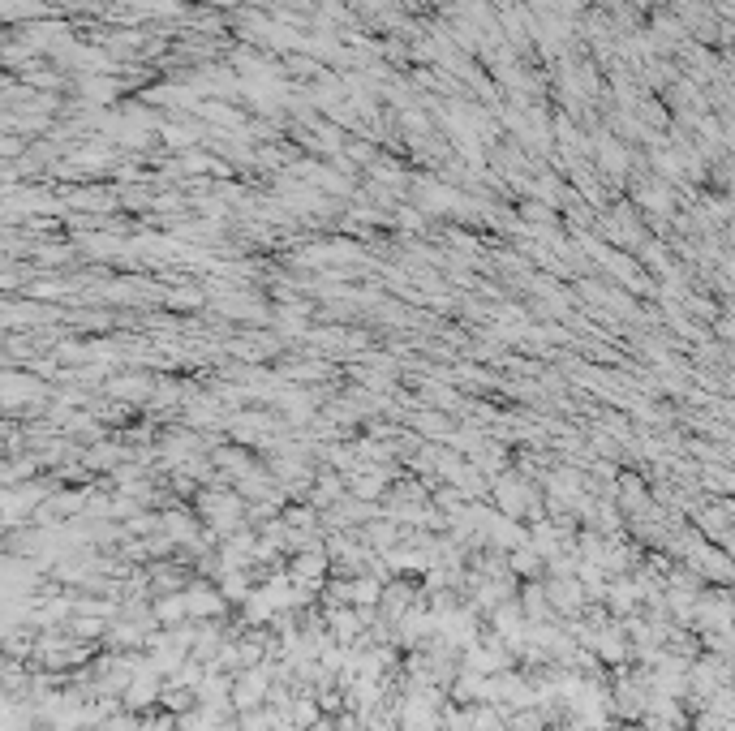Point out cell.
Segmentation results:
<instances>
[{"instance_id": "5b68a950", "label": "cell", "mask_w": 735, "mask_h": 731, "mask_svg": "<svg viewBox=\"0 0 735 731\" xmlns=\"http://www.w3.org/2000/svg\"><path fill=\"white\" fill-rule=\"evenodd\" d=\"M417 598H422V585H417V581H405V577L383 581V594H379V620L396 624L400 615H405Z\"/></svg>"}, {"instance_id": "6da1fadb", "label": "cell", "mask_w": 735, "mask_h": 731, "mask_svg": "<svg viewBox=\"0 0 735 731\" xmlns=\"http://www.w3.org/2000/svg\"><path fill=\"white\" fill-rule=\"evenodd\" d=\"M194 499H198L194 516L203 521V529H211L215 538H224V534H233V529L245 525V499L237 491H224V486H203Z\"/></svg>"}, {"instance_id": "7c38bea8", "label": "cell", "mask_w": 735, "mask_h": 731, "mask_svg": "<svg viewBox=\"0 0 735 731\" xmlns=\"http://www.w3.org/2000/svg\"><path fill=\"white\" fill-rule=\"evenodd\" d=\"M413 426L422 430L426 439H448L452 435V426H448V418H443V413H417Z\"/></svg>"}, {"instance_id": "4fadbf2b", "label": "cell", "mask_w": 735, "mask_h": 731, "mask_svg": "<svg viewBox=\"0 0 735 731\" xmlns=\"http://www.w3.org/2000/svg\"><path fill=\"white\" fill-rule=\"evenodd\" d=\"M331 731H366V727H362V723H357V719H353V714H349V710H344V714H336V727H331Z\"/></svg>"}, {"instance_id": "8992f818", "label": "cell", "mask_w": 735, "mask_h": 731, "mask_svg": "<svg viewBox=\"0 0 735 731\" xmlns=\"http://www.w3.org/2000/svg\"><path fill=\"white\" fill-rule=\"evenodd\" d=\"M331 572V559L323 547H310V551H297L293 559H288V577H293L297 585H310V590H323Z\"/></svg>"}, {"instance_id": "277c9868", "label": "cell", "mask_w": 735, "mask_h": 731, "mask_svg": "<svg viewBox=\"0 0 735 731\" xmlns=\"http://www.w3.org/2000/svg\"><path fill=\"white\" fill-rule=\"evenodd\" d=\"M542 590H546V602H551L555 620H572V615H581L589 602L576 577H542Z\"/></svg>"}, {"instance_id": "52a82bcc", "label": "cell", "mask_w": 735, "mask_h": 731, "mask_svg": "<svg viewBox=\"0 0 735 731\" xmlns=\"http://www.w3.org/2000/svg\"><path fill=\"white\" fill-rule=\"evenodd\" d=\"M503 564H508V572L516 581H538L546 572V559L529 547V542H521V547H512L508 555H503Z\"/></svg>"}, {"instance_id": "ba28073f", "label": "cell", "mask_w": 735, "mask_h": 731, "mask_svg": "<svg viewBox=\"0 0 735 731\" xmlns=\"http://www.w3.org/2000/svg\"><path fill=\"white\" fill-rule=\"evenodd\" d=\"M516 602H521V611H525V620H529V624H546V620H555L551 602H546V590H542V577H538V581H521V594H516Z\"/></svg>"}, {"instance_id": "8fae6325", "label": "cell", "mask_w": 735, "mask_h": 731, "mask_svg": "<svg viewBox=\"0 0 735 731\" xmlns=\"http://www.w3.org/2000/svg\"><path fill=\"white\" fill-rule=\"evenodd\" d=\"M697 482H701V491H714V495H727V491H731V469H727V465H701V473H697Z\"/></svg>"}, {"instance_id": "7a4b0ae2", "label": "cell", "mask_w": 735, "mask_h": 731, "mask_svg": "<svg viewBox=\"0 0 735 731\" xmlns=\"http://www.w3.org/2000/svg\"><path fill=\"white\" fill-rule=\"evenodd\" d=\"M271 676H276V663H271V658H263V663H258V667H237V671H233V688H228V701H233V714L267 706V688H271Z\"/></svg>"}, {"instance_id": "9c48e42d", "label": "cell", "mask_w": 735, "mask_h": 731, "mask_svg": "<svg viewBox=\"0 0 735 731\" xmlns=\"http://www.w3.org/2000/svg\"><path fill=\"white\" fill-rule=\"evenodd\" d=\"M379 594H383V577H374V572L349 577V607H379Z\"/></svg>"}, {"instance_id": "3957f363", "label": "cell", "mask_w": 735, "mask_h": 731, "mask_svg": "<svg viewBox=\"0 0 735 731\" xmlns=\"http://www.w3.org/2000/svg\"><path fill=\"white\" fill-rule=\"evenodd\" d=\"M181 598H185V620H224L228 615V602L220 598V590H215V581H198V577H190V585L181 590Z\"/></svg>"}, {"instance_id": "30bf717a", "label": "cell", "mask_w": 735, "mask_h": 731, "mask_svg": "<svg viewBox=\"0 0 735 731\" xmlns=\"http://www.w3.org/2000/svg\"><path fill=\"white\" fill-rule=\"evenodd\" d=\"M151 615H155V628H177V624H185V598L181 594H155Z\"/></svg>"}]
</instances>
